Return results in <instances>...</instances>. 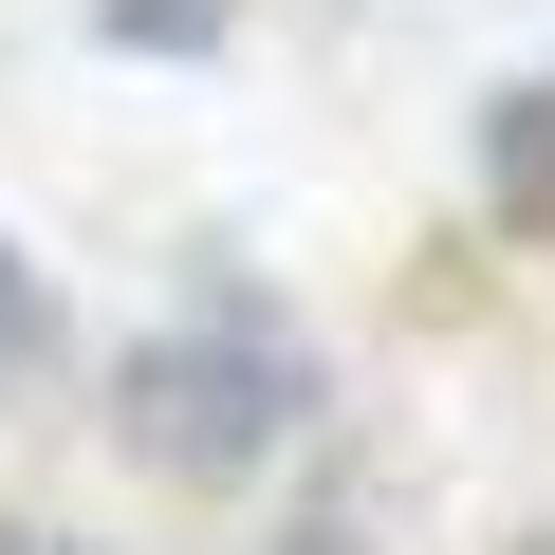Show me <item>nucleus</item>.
<instances>
[{"instance_id": "obj_1", "label": "nucleus", "mask_w": 555, "mask_h": 555, "mask_svg": "<svg viewBox=\"0 0 555 555\" xmlns=\"http://www.w3.org/2000/svg\"><path fill=\"white\" fill-rule=\"evenodd\" d=\"M315 426H334V371H315L297 297H278V278H241V259H204L185 297L112 352V444H130L149 481H185V500L278 481Z\"/></svg>"}, {"instance_id": "obj_2", "label": "nucleus", "mask_w": 555, "mask_h": 555, "mask_svg": "<svg viewBox=\"0 0 555 555\" xmlns=\"http://www.w3.org/2000/svg\"><path fill=\"white\" fill-rule=\"evenodd\" d=\"M481 204H500V222H555V75H518V93L481 112Z\"/></svg>"}, {"instance_id": "obj_3", "label": "nucleus", "mask_w": 555, "mask_h": 555, "mask_svg": "<svg viewBox=\"0 0 555 555\" xmlns=\"http://www.w3.org/2000/svg\"><path fill=\"white\" fill-rule=\"evenodd\" d=\"M259 555H389V500H371L352 463H315V481H278V518H259Z\"/></svg>"}, {"instance_id": "obj_4", "label": "nucleus", "mask_w": 555, "mask_h": 555, "mask_svg": "<svg viewBox=\"0 0 555 555\" xmlns=\"http://www.w3.org/2000/svg\"><path fill=\"white\" fill-rule=\"evenodd\" d=\"M56 371V297H38V259L0 241V389H38Z\"/></svg>"}, {"instance_id": "obj_5", "label": "nucleus", "mask_w": 555, "mask_h": 555, "mask_svg": "<svg viewBox=\"0 0 555 555\" xmlns=\"http://www.w3.org/2000/svg\"><path fill=\"white\" fill-rule=\"evenodd\" d=\"M112 38L130 56H185V38H222V0H112Z\"/></svg>"}, {"instance_id": "obj_6", "label": "nucleus", "mask_w": 555, "mask_h": 555, "mask_svg": "<svg viewBox=\"0 0 555 555\" xmlns=\"http://www.w3.org/2000/svg\"><path fill=\"white\" fill-rule=\"evenodd\" d=\"M20 555H112V537H75V518H20Z\"/></svg>"}, {"instance_id": "obj_7", "label": "nucleus", "mask_w": 555, "mask_h": 555, "mask_svg": "<svg viewBox=\"0 0 555 555\" xmlns=\"http://www.w3.org/2000/svg\"><path fill=\"white\" fill-rule=\"evenodd\" d=\"M0 555H20V500H0Z\"/></svg>"}, {"instance_id": "obj_8", "label": "nucleus", "mask_w": 555, "mask_h": 555, "mask_svg": "<svg viewBox=\"0 0 555 555\" xmlns=\"http://www.w3.org/2000/svg\"><path fill=\"white\" fill-rule=\"evenodd\" d=\"M537 555H555V537H537Z\"/></svg>"}]
</instances>
